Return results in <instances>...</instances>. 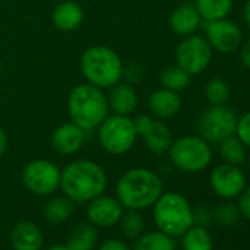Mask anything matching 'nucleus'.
I'll return each mask as SVG.
<instances>
[{
    "label": "nucleus",
    "instance_id": "nucleus-12",
    "mask_svg": "<svg viewBox=\"0 0 250 250\" xmlns=\"http://www.w3.org/2000/svg\"><path fill=\"white\" fill-rule=\"evenodd\" d=\"M210 186L222 199H234L246 188V177L237 165L221 164L210 174Z\"/></svg>",
    "mask_w": 250,
    "mask_h": 250
},
{
    "label": "nucleus",
    "instance_id": "nucleus-16",
    "mask_svg": "<svg viewBox=\"0 0 250 250\" xmlns=\"http://www.w3.org/2000/svg\"><path fill=\"white\" fill-rule=\"evenodd\" d=\"M181 109V97L177 91L165 87L155 90L149 97V110L158 119L174 118Z\"/></svg>",
    "mask_w": 250,
    "mask_h": 250
},
{
    "label": "nucleus",
    "instance_id": "nucleus-1",
    "mask_svg": "<svg viewBox=\"0 0 250 250\" xmlns=\"http://www.w3.org/2000/svg\"><path fill=\"white\" fill-rule=\"evenodd\" d=\"M116 199L130 210H143L155 205L164 193L161 177L149 168L125 171L115 186Z\"/></svg>",
    "mask_w": 250,
    "mask_h": 250
},
{
    "label": "nucleus",
    "instance_id": "nucleus-29",
    "mask_svg": "<svg viewBox=\"0 0 250 250\" xmlns=\"http://www.w3.org/2000/svg\"><path fill=\"white\" fill-rule=\"evenodd\" d=\"M122 231L124 234L134 238L139 237L145 229V218L139 210H130L127 215H122Z\"/></svg>",
    "mask_w": 250,
    "mask_h": 250
},
{
    "label": "nucleus",
    "instance_id": "nucleus-37",
    "mask_svg": "<svg viewBox=\"0 0 250 250\" xmlns=\"http://www.w3.org/2000/svg\"><path fill=\"white\" fill-rule=\"evenodd\" d=\"M240 59L243 62V65L250 69V39H247L244 43H241L240 46Z\"/></svg>",
    "mask_w": 250,
    "mask_h": 250
},
{
    "label": "nucleus",
    "instance_id": "nucleus-35",
    "mask_svg": "<svg viewBox=\"0 0 250 250\" xmlns=\"http://www.w3.org/2000/svg\"><path fill=\"white\" fill-rule=\"evenodd\" d=\"M238 209H240V212H241L247 219H250V187L244 188V190L240 193Z\"/></svg>",
    "mask_w": 250,
    "mask_h": 250
},
{
    "label": "nucleus",
    "instance_id": "nucleus-7",
    "mask_svg": "<svg viewBox=\"0 0 250 250\" xmlns=\"http://www.w3.org/2000/svg\"><path fill=\"white\" fill-rule=\"evenodd\" d=\"M171 162L184 172H200L212 161V150L200 136H184L172 142L169 150Z\"/></svg>",
    "mask_w": 250,
    "mask_h": 250
},
{
    "label": "nucleus",
    "instance_id": "nucleus-21",
    "mask_svg": "<svg viewBox=\"0 0 250 250\" xmlns=\"http://www.w3.org/2000/svg\"><path fill=\"white\" fill-rule=\"evenodd\" d=\"M194 8L203 21L227 18L232 9V0H194Z\"/></svg>",
    "mask_w": 250,
    "mask_h": 250
},
{
    "label": "nucleus",
    "instance_id": "nucleus-41",
    "mask_svg": "<svg viewBox=\"0 0 250 250\" xmlns=\"http://www.w3.org/2000/svg\"><path fill=\"white\" fill-rule=\"evenodd\" d=\"M2 71H3V68H2V62H0V77H2Z\"/></svg>",
    "mask_w": 250,
    "mask_h": 250
},
{
    "label": "nucleus",
    "instance_id": "nucleus-40",
    "mask_svg": "<svg viewBox=\"0 0 250 250\" xmlns=\"http://www.w3.org/2000/svg\"><path fill=\"white\" fill-rule=\"evenodd\" d=\"M49 250H71L68 246H53V247H50Z\"/></svg>",
    "mask_w": 250,
    "mask_h": 250
},
{
    "label": "nucleus",
    "instance_id": "nucleus-32",
    "mask_svg": "<svg viewBox=\"0 0 250 250\" xmlns=\"http://www.w3.org/2000/svg\"><path fill=\"white\" fill-rule=\"evenodd\" d=\"M142 78H143V69L140 68V65L133 63V65H128V66H124L122 80H125V83L134 85V84L140 83Z\"/></svg>",
    "mask_w": 250,
    "mask_h": 250
},
{
    "label": "nucleus",
    "instance_id": "nucleus-28",
    "mask_svg": "<svg viewBox=\"0 0 250 250\" xmlns=\"http://www.w3.org/2000/svg\"><path fill=\"white\" fill-rule=\"evenodd\" d=\"M205 97L210 103V106L225 104L229 97V85L222 78L210 80L205 87Z\"/></svg>",
    "mask_w": 250,
    "mask_h": 250
},
{
    "label": "nucleus",
    "instance_id": "nucleus-19",
    "mask_svg": "<svg viewBox=\"0 0 250 250\" xmlns=\"http://www.w3.org/2000/svg\"><path fill=\"white\" fill-rule=\"evenodd\" d=\"M11 241L15 250H40L43 246V234L33 222H20L14 227Z\"/></svg>",
    "mask_w": 250,
    "mask_h": 250
},
{
    "label": "nucleus",
    "instance_id": "nucleus-8",
    "mask_svg": "<svg viewBox=\"0 0 250 250\" xmlns=\"http://www.w3.org/2000/svg\"><path fill=\"white\" fill-rule=\"evenodd\" d=\"M238 116L225 104L210 106L197 119L199 136L209 145H218L235 133Z\"/></svg>",
    "mask_w": 250,
    "mask_h": 250
},
{
    "label": "nucleus",
    "instance_id": "nucleus-36",
    "mask_svg": "<svg viewBox=\"0 0 250 250\" xmlns=\"http://www.w3.org/2000/svg\"><path fill=\"white\" fill-rule=\"evenodd\" d=\"M99 250H130V247L121 240L110 238V240L103 241L102 246L99 247Z\"/></svg>",
    "mask_w": 250,
    "mask_h": 250
},
{
    "label": "nucleus",
    "instance_id": "nucleus-24",
    "mask_svg": "<svg viewBox=\"0 0 250 250\" xmlns=\"http://www.w3.org/2000/svg\"><path fill=\"white\" fill-rule=\"evenodd\" d=\"M218 145H219V155L227 164L238 167L246 161V146L240 142V139L235 134L224 139Z\"/></svg>",
    "mask_w": 250,
    "mask_h": 250
},
{
    "label": "nucleus",
    "instance_id": "nucleus-11",
    "mask_svg": "<svg viewBox=\"0 0 250 250\" xmlns=\"http://www.w3.org/2000/svg\"><path fill=\"white\" fill-rule=\"evenodd\" d=\"M205 34L212 50L219 53H232L240 49L243 43L241 28L227 18L205 21Z\"/></svg>",
    "mask_w": 250,
    "mask_h": 250
},
{
    "label": "nucleus",
    "instance_id": "nucleus-42",
    "mask_svg": "<svg viewBox=\"0 0 250 250\" xmlns=\"http://www.w3.org/2000/svg\"><path fill=\"white\" fill-rule=\"evenodd\" d=\"M249 167H250V155H249Z\"/></svg>",
    "mask_w": 250,
    "mask_h": 250
},
{
    "label": "nucleus",
    "instance_id": "nucleus-17",
    "mask_svg": "<svg viewBox=\"0 0 250 250\" xmlns=\"http://www.w3.org/2000/svg\"><path fill=\"white\" fill-rule=\"evenodd\" d=\"M84 21V9L81 5L72 0H65L56 5V8L52 12V22L53 25L63 33L75 31L81 27Z\"/></svg>",
    "mask_w": 250,
    "mask_h": 250
},
{
    "label": "nucleus",
    "instance_id": "nucleus-25",
    "mask_svg": "<svg viewBox=\"0 0 250 250\" xmlns=\"http://www.w3.org/2000/svg\"><path fill=\"white\" fill-rule=\"evenodd\" d=\"M134 250H175V243L171 235L162 231H152L137 240Z\"/></svg>",
    "mask_w": 250,
    "mask_h": 250
},
{
    "label": "nucleus",
    "instance_id": "nucleus-9",
    "mask_svg": "<svg viewBox=\"0 0 250 250\" xmlns=\"http://www.w3.org/2000/svg\"><path fill=\"white\" fill-rule=\"evenodd\" d=\"M212 61V47L202 36L184 37L175 49V65L184 69L190 77L202 74Z\"/></svg>",
    "mask_w": 250,
    "mask_h": 250
},
{
    "label": "nucleus",
    "instance_id": "nucleus-34",
    "mask_svg": "<svg viewBox=\"0 0 250 250\" xmlns=\"http://www.w3.org/2000/svg\"><path fill=\"white\" fill-rule=\"evenodd\" d=\"M212 219V213L206 206H199L196 210H193V221L199 224L200 227L208 225Z\"/></svg>",
    "mask_w": 250,
    "mask_h": 250
},
{
    "label": "nucleus",
    "instance_id": "nucleus-27",
    "mask_svg": "<svg viewBox=\"0 0 250 250\" xmlns=\"http://www.w3.org/2000/svg\"><path fill=\"white\" fill-rule=\"evenodd\" d=\"M190 80H191V77L184 69H181L178 65L167 66L161 72V84H162V87H165L168 90H172V91H177V93L187 88L188 84H190Z\"/></svg>",
    "mask_w": 250,
    "mask_h": 250
},
{
    "label": "nucleus",
    "instance_id": "nucleus-3",
    "mask_svg": "<svg viewBox=\"0 0 250 250\" xmlns=\"http://www.w3.org/2000/svg\"><path fill=\"white\" fill-rule=\"evenodd\" d=\"M66 107L71 121L85 133L96 130L110 113L107 96L90 83H81L69 91Z\"/></svg>",
    "mask_w": 250,
    "mask_h": 250
},
{
    "label": "nucleus",
    "instance_id": "nucleus-6",
    "mask_svg": "<svg viewBox=\"0 0 250 250\" xmlns=\"http://www.w3.org/2000/svg\"><path fill=\"white\" fill-rule=\"evenodd\" d=\"M96 130L97 140L102 149L115 156L128 153L139 139L134 121L131 119V116L125 115L109 113Z\"/></svg>",
    "mask_w": 250,
    "mask_h": 250
},
{
    "label": "nucleus",
    "instance_id": "nucleus-23",
    "mask_svg": "<svg viewBox=\"0 0 250 250\" xmlns=\"http://www.w3.org/2000/svg\"><path fill=\"white\" fill-rule=\"evenodd\" d=\"M97 241V231L91 224H80L68 240L71 250H93Z\"/></svg>",
    "mask_w": 250,
    "mask_h": 250
},
{
    "label": "nucleus",
    "instance_id": "nucleus-10",
    "mask_svg": "<svg viewBox=\"0 0 250 250\" xmlns=\"http://www.w3.org/2000/svg\"><path fill=\"white\" fill-rule=\"evenodd\" d=\"M61 168L47 159H34L22 169V183L34 194L55 193L61 186Z\"/></svg>",
    "mask_w": 250,
    "mask_h": 250
},
{
    "label": "nucleus",
    "instance_id": "nucleus-2",
    "mask_svg": "<svg viewBox=\"0 0 250 250\" xmlns=\"http://www.w3.org/2000/svg\"><path fill=\"white\" fill-rule=\"evenodd\" d=\"M107 184L104 169L94 161L77 159L61 172V188L72 202L84 203L103 194Z\"/></svg>",
    "mask_w": 250,
    "mask_h": 250
},
{
    "label": "nucleus",
    "instance_id": "nucleus-13",
    "mask_svg": "<svg viewBox=\"0 0 250 250\" xmlns=\"http://www.w3.org/2000/svg\"><path fill=\"white\" fill-rule=\"evenodd\" d=\"M85 134L72 121L61 124L52 133V147L61 156H72L84 146Z\"/></svg>",
    "mask_w": 250,
    "mask_h": 250
},
{
    "label": "nucleus",
    "instance_id": "nucleus-20",
    "mask_svg": "<svg viewBox=\"0 0 250 250\" xmlns=\"http://www.w3.org/2000/svg\"><path fill=\"white\" fill-rule=\"evenodd\" d=\"M146 147L155 155H165L168 153L174 139L172 133L164 119H153L150 128L143 136Z\"/></svg>",
    "mask_w": 250,
    "mask_h": 250
},
{
    "label": "nucleus",
    "instance_id": "nucleus-18",
    "mask_svg": "<svg viewBox=\"0 0 250 250\" xmlns=\"http://www.w3.org/2000/svg\"><path fill=\"white\" fill-rule=\"evenodd\" d=\"M202 21L203 20L199 15L194 5L183 3L172 11L169 17V27L175 34L181 37H187V36L194 34L199 30Z\"/></svg>",
    "mask_w": 250,
    "mask_h": 250
},
{
    "label": "nucleus",
    "instance_id": "nucleus-15",
    "mask_svg": "<svg viewBox=\"0 0 250 250\" xmlns=\"http://www.w3.org/2000/svg\"><path fill=\"white\" fill-rule=\"evenodd\" d=\"M107 104L112 113L130 116L139 104V96L134 85L125 81H119L118 84L110 87L107 94Z\"/></svg>",
    "mask_w": 250,
    "mask_h": 250
},
{
    "label": "nucleus",
    "instance_id": "nucleus-31",
    "mask_svg": "<svg viewBox=\"0 0 250 250\" xmlns=\"http://www.w3.org/2000/svg\"><path fill=\"white\" fill-rule=\"evenodd\" d=\"M234 134L240 139V142L246 147H250V112L244 113L243 116L237 119Z\"/></svg>",
    "mask_w": 250,
    "mask_h": 250
},
{
    "label": "nucleus",
    "instance_id": "nucleus-14",
    "mask_svg": "<svg viewBox=\"0 0 250 250\" xmlns=\"http://www.w3.org/2000/svg\"><path fill=\"white\" fill-rule=\"evenodd\" d=\"M122 205L116 197L112 196H97L88 202L87 216L93 225L97 227H112L118 224L122 218Z\"/></svg>",
    "mask_w": 250,
    "mask_h": 250
},
{
    "label": "nucleus",
    "instance_id": "nucleus-4",
    "mask_svg": "<svg viewBox=\"0 0 250 250\" xmlns=\"http://www.w3.org/2000/svg\"><path fill=\"white\" fill-rule=\"evenodd\" d=\"M80 69L85 83L106 90L122 81L124 63L121 56L112 47L94 44L83 52L80 58Z\"/></svg>",
    "mask_w": 250,
    "mask_h": 250
},
{
    "label": "nucleus",
    "instance_id": "nucleus-38",
    "mask_svg": "<svg viewBox=\"0 0 250 250\" xmlns=\"http://www.w3.org/2000/svg\"><path fill=\"white\" fill-rule=\"evenodd\" d=\"M6 149H8V136H6V131L0 127V159L3 158Z\"/></svg>",
    "mask_w": 250,
    "mask_h": 250
},
{
    "label": "nucleus",
    "instance_id": "nucleus-5",
    "mask_svg": "<svg viewBox=\"0 0 250 250\" xmlns=\"http://www.w3.org/2000/svg\"><path fill=\"white\" fill-rule=\"evenodd\" d=\"M153 218L159 231L177 237L193 227V209L180 193H162L153 205Z\"/></svg>",
    "mask_w": 250,
    "mask_h": 250
},
{
    "label": "nucleus",
    "instance_id": "nucleus-22",
    "mask_svg": "<svg viewBox=\"0 0 250 250\" xmlns=\"http://www.w3.org/2000/svg\"><path fill=\"white\" fill-rule=\"evenodd\" d=\"M74 212V203L66 196H56L52 197L44 205V216L52 224H61L65 222L71 213Z\"/></svg>",
    "mask_w": 250,
    "mask_h": 250
},
{
    "label": "nucleus",
    "instance_id": "nucleus-30",
    "mask_svg": "<svg viewBox=\"0 0 250 250\" xmlns=\"http://www.w3.org/2000/svg\"><path fill=\"white\" fill-rule=\"evenodd\" d=\"M215 219L221 224V225H225V227H229V225H234L238 219V209L229 203H225V205H221L216 212H215Z\"/></svg>",
    "mask_w": 250,
    "mask_h": 250
},
{
    "label": "nucleus",
    "instance_id": "nucleus-33",
    "mask_svg": "<svg viewBox=\"0 0 250 250\" xmlns=\"http://www.w3.org/2000/svg\"><path fill=\"white\" fill-rule=\"evenodd\" d=\"M153 116L152 115H146V113H142L139 116H136L133 121H134V127H136V131H137V136L139 137H143L145 133L150 128V125L153 122Z\"/></svg>",
    "mask_w": 250,
    "mask_h": 250
},
{
    "label": "nucleus",
    "instance_id": "nucleus-39",
    "mask_svg": "<svg viewBox=\"0 0 250 250\" xmlns=\"http://www.w3.org/2000/svg\"><path fill=\"white\" fill-rule=\"evenodd\" d=\"M243 18H244L246 25L250 28V0H247V2L244 3V6H243Z\"/></svg>",
    "mask_w": 250,
    "mask_h": 250
},
{
    "label": "nucleus",
    "instance_id": "nucleus-26",
    "mask_svg": "<svg viewBox=\"0 0 250 250\" xmlns=\"http://www.w3.org/2000/svg\"><path fill=\"white\" fill-rule=\"evenodd\" d=\"M183 249L184 250H212L213 243L210 234L200 225L190 227L184 234Z\"/></svg>",
    "mask_w": 250,
    "mask_h": 250
}]
</instances>
